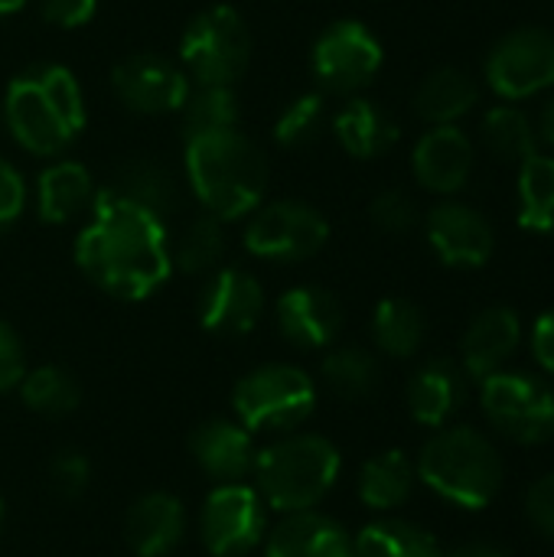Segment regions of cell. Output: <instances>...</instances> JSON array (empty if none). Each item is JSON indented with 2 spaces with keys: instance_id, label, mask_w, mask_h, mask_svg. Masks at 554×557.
I'll return each mask as SVG.
<instances>
[{
  "instance_id": "cell-1",
  "label": "cell",
  "mask_w": 554,
  "mask_h": 557,
  "mask_svg": "<svg viewBox=\"0 0 554 557\" xmlns=\"http://www.w3.org/2000/svg\"><path fill=\"white\" fill-rule=\"evenodd\" d=\"M75 264L114 300H147L173 274L167 222L104 189L75 238Z\"/></svg>"
},
{
  "instance_id": "cell-2",
  "label": "cell",
  "mask_w": 554,
  "mask_h": 557,
  "mask_svg": "<svg viewBox=\"0 0 554 557\" xmlns=\"http://www.w3.org/2000/svg\"><path fill=\"white\" fill-rule=\"evenodd\" d=\"M3 121L13 140L36 157H59L85 131V95L72 69L36 62L10 78Z\"/></svg>"
},
{
  "instance_id": "cell-3",
  "label": "cell",
  "mask_w": 554,
  "mask_h": 557,
  "mask_svg": "<svg viewBox=\"0 0 554 557\" xmlns=\"http://www.w3.org/2000/svg\"><path fill=\"white\" fill-rule=\"evenodd\" d=\"M186 176L199 206L222 219L251 215L268 189V160L238 127L186 137Z\"/></svg>"
},
{
  "instance_id": "cell-4",
  "label": "cell",
  "mask_w": 554,
  "mask_h": 557,
  "mask_svg": "<svg viewBox=\"0 0 554 557\" xmlns=\"http://www.w3.org/2000/svg\"><path fill=\"white\" fill-rule=\"evenodd\" d=\"M343 457L323 434H281L255 457V490L268 509L287 516L317 509L336 486Z\"/></svg>"
},
{
  "instance_id": "cell-5",
  "label": "cell",
  "mask_w": 554,
  "mask_h": 557,
  "mask_svg": "<svg viewBox=\"0 0 554 557\" xmlns=\"http://www.w3.org/2000/svg\"><path fill=\"white\" fill-rule=\"evenodd\" d=\"M418 480L460 509H487L503 490V457L487 434L467 424L438 428L418 454Z\"/></svg>"
},
{
  "instance_id": "cell-6",
  "label": "cell",
  "mask_w": 554,
  "mask_h": 557,
  "mask_svg": "<svg viewBox=\"0 0 554 557\" xmlns=\"http://www.w3.org/2000/svg\"><path fill=\"white\" fill-rule=\"evenodd\" d=\"M235 421L251 434H291L317 408L313 379L287 362H268L251 369L232 392Z\"/></svg>"
},
{
  "instance_id": "cell-7",
  "label": "cell",
  "mask_w": 554,
  "mask_h": 557,
  "mask_svg": "<svg viewBox=\"0 0 554 557\" xmlns=\"http://www.w3.org/2000/svg\"><path fill=\"white\" fill-rule=\"evenodd\" d=\"M251 59V33L245 16L216 3L196 13L180 36V62L196 85H235Z\"/></svg>"
},
{
  "instance_id": "cell-8",
  "label": "cell",
  "mask_w": 554,
  "mask_h": 557,
  "mask_svg": "<svg viewBox=\"0 0 554 557\" xmlns=\"http://www.w3.org/2000/svg\"><path fill=\"white\" fill-rule=\"evenodd\" d=\"M480 405L493 431L532 447L554 441V385L529 372H493L483 379Z\"/></svg>"
},
{
  "instance_id": "cell-9",
  "label": "cell",
  "mask_w": 554,
  "mask_h": 557,
  "mask_svg": "<svg viewBox=\"0 0 554 557\" xmlns=\"http://www.w3.org/2000/svg\"><path fill=\"white\" fill-rule=\"evenodd\" d=\"M330 222L320 209L300 199L258 206L245 225V251L271 264H297L323 251Z\"/></svg>"
},
{
  "instance_id": "cell-10",
  "label": "cell",
  "mask_w": 554,
  "mask_h": 557,
  "mask_svg": "<svg viewBox=\"0 0 554 557\" xmlns=\"http://www.w3.org/2000/svg\"><path fill=\"white\" fill-rule=\"evenodd\" d=\"M268 535V506L248 483L216 486L199 509V542L212 557L251 555Z\"/></svg>"
},
{
  "instance_id": "cell-11",
  "label": "cell",
  "mask_w": 554,
  "mask_h": 557,
  "mask_svg": "<svg viewBox=\"0 0 554 557\" xmlns=\"http://www.w3.org/2000/svg\"><path fill=\"white\" fill-rule=\"evenodd\" d=\"M382 59H385L382 42L366 23L336 20L317 36L310 65L327 91L353 95L379 75Z\"/></svg>"
},
{
  "instance_id": "cell-12",
  "label": "cell",
  "mask_w": 554,
  "mask_h": 557,
  "mask_svg": "<svg viewBox=\"0 0 554 557\" xmlns=\"http://www.w3.org/2000/svg\"><path fill=\"white\" fill-rule=\"evenodd\" d=\"M487 82L506 101L532 98L554 85V36L539 26H522L506 33L490 59Z\"/></svg>"
},
{
  "instance_id": "cell-13",
  "label": "cell",
  "mask_w": 554,
  "mask_h": 557,
  "mask_svg": "<svg viewBox=\"0 0 554 557\" xmlns=\"http://www.w3.org/2000/svg\"><path fill=\"white\" fill-rule=\"evenodd\" d=\"M111 88L118 101L137 114H180L193 85L176 62L153 52H134L111 69Z\"/></svg>"
},
{
  "instance_id": "cell-14",
  "label": "cell",
  "mask_w": 554,
  "mask_h": 557,
  "mask_svg": "<svg viewBox=\"0 0 554 557\" xmlns=\"http://www.w3.org/2000/svg\"><path fill=\"white\" fill-rule=\"evenodd\" d=\"M264 313V287L242 268H216L199 294V323L216 336H248Z\"/></svg>"
},
{
  "instance_id": "cell-15",
  "label": "cell",
  "mask_w": 554,
  "mask_h": 557,
  "mask_svg": "<svg viewBox=\"0 0 554 557\" xmlns=\"http://www.w3.org/2000/svg\"><path fill=\"white\" fill-rule=\"evenodd\" d=\"M428 242L447 268H483L493 258V225L464 202H441L428 215Z\"/></svg>"
},
{
  "instance_id": "cell-16",
  "label": "cell",
  "mask_w": 554,
  "mask_h": 557,
  "mask_svg": "<svg viewBox=\"0 0 554 557\" xmlns=\"http://www.w3.org/2000/svg\"><path fill=\"white\" fill-rule=\"evenodd\" d=\"M189 454L196 467L216 483H245L255 470V434L232 418H209L189 434Z\"/></svg>"
},
{
  "instance_id": "cell-17",
  "label": "cell",
  "mask_w": 554,
  "mask_h": 557,
  "mask_svg": "<svg viewBox=\"0 0 554 557\" xmlns=\"http://www.w3.org/2000/svg\"><path fill=\"white\" fill-rule=\"evenodd\" d=\"M278 333L297 349H327L343 330L340 300L313 284H300L281 294L274 307Z\"/></svg>"
},
{
  "instance_id": "cell-18",
  "label": "cell",
  "mask_w": 554,
  "mask_h": 557,
  "mask_svg": "<svg viewBox=\"0 0 554 557\" xmlns=\"http://www.w3.org/2000/svg\"><path fill=\"white\" fill-rule=\"evenodd\" d=\"M415 176L424 189L451 196L467 186L473 170V144L457 124H438L431 127L411 157Z\"/></svg>"
},
{
  "instance_id": "cell-19",
  "label": "cell",
  "mask_w": 554,
  "mask_h": 557,
  "mask_svg": "<svg viewBox=\"0 0 554 557\" xmlns=\"http://www.w3.org/2000/svg\"><path fill=\"white\" fill-rule=\"evenodd\" d=\"M261 545L264 557H353V535L317 509L281 516Z\"/></svg>"
},
{
  "instance_id": "cell-20",
  "label": "cell",
  "mask_w": 554,
  "mask_h": 557,
  "mask_svg": "<svg viewBox=\"0 0 554 557\" xmlns=\"http://www.w3.org/2000/svg\"><path fill=\"white\" fill-rule=\"evenodd\" d=\"M522 343V323L509 307H490L477 313L460 339V366L470 379H490L516 356Z\"/></svg>"
},
{
  "instance_id": "cell-21",
  "label": "cell",
  "mask_w": 554,
  "mask_h": 557,
  "mask_svg": "<svg viewBox=\"0 0 554 557\" xmlns=\"http://www.w3.org/2000/svg\"><path fill=\"white\" fill-rule=\"evenodd\" d=\"M124 535L137 557H167L186 535V509L173 493H144L127 509Z\"/></svg>"
},
{
  "instance_id": "cell-22",
  "label": "cell",
  "mask_w": 554,
  "mask_h": 557,
  "mask_svg": "<svg viewBox=\"0 0 554 557\" xmlns=\"http://www.w3.org/2000/svg\"><path fill=\"white\" fill-rule=\"evenodd\" d=\"M467 372L454 359H428L408 382V411L424 428H444L467 401Z\"/></svg>"
},
{
  "instance_id": "cell-23",
  "label": "cell",
  "mask_w": 554,
  "mask_h": 557,
  "mask_svg": "<svg viewBox=\"0 0 554 557\" xmlns=\"http://www.w3.org/2000/svg\"><path fill=\"white\" fill-rule=\"evenodd\" d=\"M91 173L75 160L49 163L36 180V212L46 225H65L91 209L95 202Z\"/></svg>"
},
{
  "instance_id": "cell-24",
  "label": "cell",
  "mask_w": 554,
  "mask_h": 557,
  "mask_svg": "<svg viewBox=\"0 0 554 557\" xmlns=\"http://www.w3.org/2000/svg\"><path fill=\"white\" fill-rule=\"evenodd\" d=\"M333 134L343 144V150L356 160H376L385 150L395 147L398 140V124L395 117L369 101V98H353L340 108V114L333 117Z\"/></svg>"
},
{
  "instance_id": "cell-25",
  "label": "cell",
  "mask_w": 554,
  "mask_h": 557,
  "mask_svg": "<svg viewBox=\"0 0 554 557\" xmlns=\"http://www.w3.org/2000/svg\"><path fill=\"white\" fill-rule=\"evenodd\" d=\"M418 470L402 450H382L359 470V499L372 512H392L415 493Z\"/></svg>"
},
{
  "instance_id": "cell-26",
  "label": "cell",
  "mask_w": 554,
  "mask_h": 557,
  "mask_svg": "<svg viewBox=\"0 0 554 557\" xmlns=\"http://www.w3.org/2000/svg\"><path fill=\"white\" fill-rule=\"evenodd\" d=\"M480 101V88L477 82L460 72V69H438L431 72L421 88L415 91V111L421 121H428L431 127L438 124H454L464 114L473 111V104Z\"/></svg>"
},
{
  "instance_id": "cell-27",
  "label": "cell",
  "mask_w": 554,
  "mask_h": 557,
  "mask_svg": "<svg viewBox=\"0 0 554 557\" xmlns=\"http://www.w3.org/2000/svg\"><path fill=\"white\" fill-rule=\"evenodd\" d=\"M428 333V320L418 304L405 297H385L372 313V339L376 349L392 359H411Z\"/></svg>"
},
{
  "instance_id": "cell-28",
  "label": "cell",
  "mask_w": 554,
  "mask_h": 557,
  "mask_svg": "<svg viewBox=\"0 0 554 557\" xmlns=\"http://www.w3.org/2000/svg\"><path fill=\"white\" fill-rule=\"evenodd\" d=\"M353 557H444V552L421 525L405 519H379L353 539Z\"/></svg>"
},
{
  "instance_id": "cell-29",
  "label": "cell",
  "mask_w": 554,
  "mask_h": 557,
  "mask_svg": "<svg viewBox=\"0 0 554 557\" xmlns=\"http://www.w3.org/2000/svg\"><path fill=\"white\" fill-rule=\"evenodd\" d=\"M225 258L222 219L202 212L193 215L176 238H170V264L183 274H212Z\"/></svg>"
},
{
  "instance_id": "cell-30",
  "label": "cell",
  "mask_w": 554,
  "mask_h": 557,
  "mask_svg": "<svg viewBox=\"0 0 554 557\" xmlns=\"http://www.w3.org/2000/svg\"><path fill=\"white\" fill-rule=\"evenodd\" d=\"M108 189H114L118 196L144 206L147 212H153L160 219H167L176 209V183H173V176L160 163H153L147 157H131L127 163H121V170L114 173V183Z\"/></svg>"
},
{
  "instance_id": "cell-31",
  "label": "cell",
  "mask_w": 554,
  "mask_h": 557,
  "mask_svg": "<svg viewBox=\"0 0 554 557\" xmlns=\"http://www.w3.org/2000/svg\"><path fill=\"white\" fill-rule=\"evenodd\" d=\"M320 375L327 382V388L336 395V398H346V401H362L369 398L379 382H382V366L379 359L362 349V346H336L330 349V356L323 359L320 366Z\"/></svg>"
},
{
  "instance_id": "cell-32",
  "label": "cell",
  "mask_w": 554,
  "mask_h": 557,
  "mask_svg": "<svg viewBox=\"0 0 554 557\" xmlns=\"http://www.w3.org/2000/svg\"><path fill=\"white\" fill-rule=\"evenodd\" d=\"M16 392H20L23 405L33 414H42V418H69L82 405V388H78L75 375L65 372L62 366L26 369Z\"/></svg>"
},
{
  "instance_id": "cell-33",
  "label": "cell",
  "mask_w": 554,
  "mask_h": 557,
  "mask_svg": "<svg viewBox=\"0 0 554 557\" xmlns=\"http://www.w3.org/2000/svg\"><path fill=\"white\" fill-rule=\"evenodd\" d=\"M519 225L526 232H554V157L532 153L519 170Z\"/></svg>"
},
{
  "instance_id": "cell-34",
  "label": "cell",
  "mask_w": 554,
  "mask_h": 557,
  "mask_svg": "<svg viewBox=\"0 0 554 557\" xmlns=\"http://www.w3.org/2000/svg\"><path fill=\"white\" fill-rule=\"evenodd\" d=\"M180 117H183V137L238 127V95L232 85H196L189 88Z\"/></svg>"
},
{
  "instance_id": "cell-35",
  "label": "cell",
  "mask_w": 554,
  "mask_h": 557,
  "mask_svg": "<svg viewBox=\"0 0 554 557\" xmlns=\"http://www.w3.org/2000/svg\"><path fill=\"white\" fill-rule=\"evenodd\" d=\"M480 131H483L487 150L493 157H500V160H519L522 163L532 153H539L535 150V127H532V121L519 108H513V104H500V108L487 111Z\"/></svg>"
},
{
  "instance_id": "cell-36",
  "label": "cell",
  "mask_w": 554,
  "mask_h": 557,
  "mask_svg": "<svg viewBox=\"0 0 554 557\" xmlns=\"http://www.w3.org/2000/svg\"><path fill=\"white\" fill-rule=\"evenodd\" d=\"M327 124V104L320 91H304L297 98H291L281 114L274 117V140L287 150L294 147H307L320 137Z\"/></svg>"
},
{
  "instance_id": "cell-37",
  "label": "cell",
  "mask_w": 554,
  "mask_h": 557,
  "mask_svg": "<svg viewBox=\"0 0 554 557\" xmlns=\"http://www.w3.org/2000/svg\"><path fill=\"white\" fill-rule=\"evenodd\" d=\"M49 483L62 499H78L91 483V460L82 450H59L49 463Z\"/></svg>"
},
{
  "instance_id": "cell-38",
  "label": "cell",
  "mask_w": 554,
  "mask_h": 557,
  "mask_svg": "<svg viewBox=\"0 0 554 557\" xmlns=\"http://www.w3.org/2000/svg\"><path fill=\"white\" fill-rule=\"evenodd\" d=\"M369 215H372V222H376L382 232L402 235V232L415 228V222H418V206H415V199H411L408 193H402V189H385V193H379V196L372 199Z\"/></svg>"
},
{
  "instance_id": "cell-39",
  "label": "cell",
  "mask_w": 554,
  "mask_h": 557,
  "mask_svg": "<svg viewBox=\"0 0 554 557\" xmlns=\"http://www.w3.org/2000/svg\"><path fill=\"white\" fill-rule=\"evenodd\" d=\"M26 375V349L16 330L0 320V395L13 392Z\"/></svg>"
},
{
  "instance_id": "cell-40",
  "label": "cell",
  "mask_w": 554,
  "mask_h": 557,
  "mask_svg": "<svg viewBox=\"0 0 554 557\" xmlns=\"http://www.w3.org/2000/svg\"><path fill=\"white\" fill-rule=\"evenodd\" d=\"M26 209V183L23 173L0 157V232L10 228Z\"/></svg>"
},
{
  "instance_id": "cell-41",
  "label": "cell",
  "mask_w": 554,
  "mask_h": 557,
  "mask_svg": "<svg viewBox=\"0 0 554 557\" xmlns=\"http://www.w3.org/2000/svg\"><path fill=\"white\" fill-rule=\"evenodd\" d=\"M526 516L529 522L549 539L554 542V473L535 480L526 493Z\"/></svg>"
},
{
  "instance_id": "cell-42",
  "label": "cell",
  "mask_w": 554,
  "mask_h": 557,
  "mask_svg": "<svg viewBox=\"0 0 554 557\" xmlns=\"http://www.w3.org/2000/svg\"><path fill=\"white\" fill-rule=\"evenodd\" d=\"M39 13L59 29H78L91 23V16L98 13V0H39Z\"/></svg>"
},
{
  "instance_id": "cell-43",
  "label": "cell",
  "mask_w": 554,
  "mask_h": 557,
  "mask_svg": "<svg viewBox=\"0 0 554 557\" xmlns=\"http://www.w3.org/2000/svg\"><path fill=\"white\" fill-rule=\"evenodd\" d=\"M532 352H535L539 366L549 375H554V307L545 310L532 326Z\"/></svg>"
},
{
  "instance_id": "cell-44",
  "label": "cell",
  "mask_w": 554,
  "mask_h": 557,
  "mask_svg": "<svg viewBox=\"0 0 554 557\" xmlns=\"http://www.w3.org/2000/svg\"><path fill=\"white\" fill-rule=\"evenodd\" d=\"M451 557H509L503 548L496 545H487V542H473V545H464L460 552H454Z\"/></svg>"
},
{
  "instance_id": "cell-45",
  "label": "cell",
  "mask_w": 554,
  "mask_h": 557,
  "mask_svg": "<svg viewBox=\"0 0 554 557\" xmlns=\"http://www.w3.org/2000/svg\"><path fill=\"white\" fill-rule=\"evenodd\" d=\"M539 131H542V137L549 140L554 147V95L549 98V104L542 108V117H539Z\"/></svg>"
},
{
  "instance_id": "cell-46",
  "label": "cell",
  "mask_w": 554,
  "mask_h": 557,
  "mask_svg": "<svg viewBox=\"0 0 554 557\" xmlns=\"http://www.w3.org/2000/svg\"><path fill=\"white\" fill-rule=\"evenodd\" d=\"M23 7H26V0H0V16H10Z\"/></svg>"
},
{
  "instance_id": "cell-47",
  "label": "cell",
  "mask_w": 554,
  "mask_h": 557,
  "mask_svg": "<svg viewBox=\"0 0 554 557\" xmlns=\"http://www.w3.org/2000/svg\"><path fill=\"white\" fill-rule=\"evenodd\" d=\"M3 516H7V506H3V496H0V529H3Z\"/></svg>"
}]
</instances>
